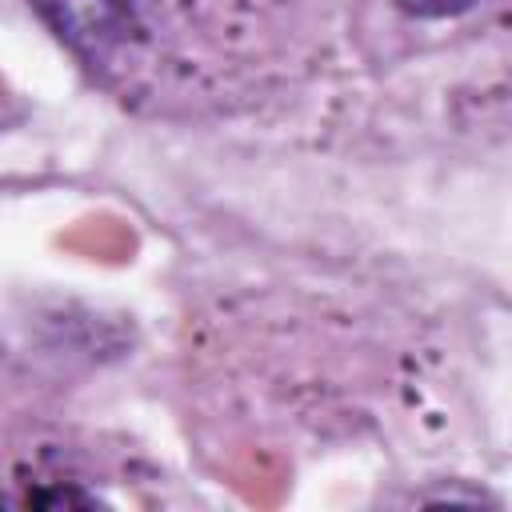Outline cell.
<instances>
[{"label": "cell", "mask_w": 512, "mask_h": 512, "mask_svg": "<svg viewBox=\"0 0 512 512\" xmlns=\"http://www.w3.org/2000/svg\"><path fill=\"white\" fill-rule=\"evenodd\" d=\"M32 4L88 60L108 56L132 28V0H32Z\"/></svg>", "instance_id": "6da1fadb"}, {"label": "cell", "mask_w": 512, "mask_h": 512, "mask_svg": "<svg viewBox=\"0 0 512 512\" xmlns=\"http://www.w3.org/2000/svg\"><path fill=\"white\" fill-rule=\"evenodd\" d=\"M408 16H420V20H448V16H464L472 12L480 0H396Z\"/></svg>", "instance_id": "7a4b0ae2"}, {"label": "cell", "mask_w": 512, "mask_h": 512, "mask_svg": "<svg viewBox=\"0 0 512 512\" xmlns=\"http://www.w3.org/2000/svg\"><path fill=\"white\" fill-rule=\"evenodd\" d=\"M32 504H92V496H76V492H40V496H32Z\"/></svg>", "instance_id": "3957f363"}, {"label": "cell", "mask_w": 512, "mask_h": 512, "mask_svg": "<svg viewBox=\"0 0 512 512\" xmlns=\"http://www.w3.org/2000/svg\"><path fill=\"white\" fill-rule=\"evenodd\" d=\"M0 504H8V496H0Z\"/></svg>", "instance_id": "277c9868"}]
</instances>
